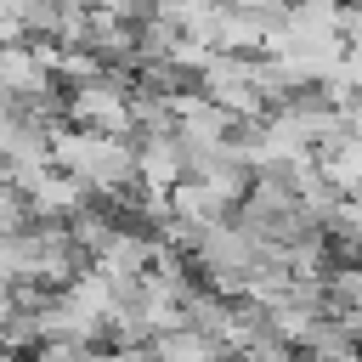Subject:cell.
Returning <instances> with one entry per match:
<instances>
[{
	"label": "cell",
	"mask_w": 362,
	"mask_h": 362,
	"mask_svg": "<svg viewBox=\"0 0 362 362\" xmlns=\"http://www.w3.org/2000/svg\"><path fill=\"white\" fill-rule=\"evenodd\" d=\"M130 68H102L96 79H79V85H62V119L68 124H85V130H107V136H130Z\"/></svg>",
	"instance_id": "obj_1"
},
{
	"label": "cell",
	"mask_w": 362,
	"mask_h": 362,
	"mask_svg": "<svg viewBox=\"0 0 362 362\" xmlns=\"http://www.w3.org/2000/svg\"><path fill=\"white\" fill-rule=\"evenodd\" d=\"M181 175H187V158H181L175 130L136 136V187H147V192H170Z\"/></svg>",
	"instance_id": "obj_2"
},
{
	"label": "cell",
	"mask_w": 362,
	"mask_h": 362,
	"mask_svg": "<svg viewBox=\"0 0 362 362\" xmlns=\"http://www.w3.org/2000/svg\"><path fill=\"white\" fill-rule=\"evenodd\" d=\"M79 204H90V187H85L79 175L57 170V164L28 187V209H34V221H68Z\"/></svg>",
	"instance_id": "obj_3"
},
{
	"label": "cell",
	"mask_w": 362,
	"mask_h": 362,
	"mask_svg": "<svg viewBox=\"0 0 362 362\" xmlns=\"http://www.w3.org/2000/svg\"><path fill=\"white\" fill-rule=\"evenodd\" d=\"M317 175H322L339 198H362V136L345 130L339 141L317 147Z\"/></svg>",
	"instance_id": "obj_4"
},
{
	"label": "cell",
	"mask_w": 362,
	"mask_h": 362,
	"mask_svg": "<svg viewBox=\"0 0 362 362\" xmlns=\"http://www.w3.org/2000/svg\"><path fill=\"white\" fill-rule=\"evenodd\" d=\"M215 356H221V351H215V339H209V334H198L192 322L147 339V362H215Z\"/></svg>",
	"instance_id": "obj_5"
},
{
	"label": "cell",
	"mask_w": 362,
	"mask_h": 362,
	"mask_svg": "<svg viewBox=\"0 0 362 362\" xmlns=\"http://www.w3.org/2000/svg\"><path fill=\"white\" fill-rule=\"evenodd\" d=\"M57 85H79V79H96L102 74V57L90 45H57V62H51Z\"/></svg>",
	"instance_id": "obj_6"
},
{
	"label": "cell",
	"mask_w": 362,
	"mask_h": 362,
	"mask_svg": "<svg viewBox=\"0 0 362 362\" xmlns=\"http://www.w3.org/2000/svg\"><path fill=\"white\" fill-rule=\"evenodd\" d=\"M28 226H34L28 192L11 187V181H0V238H17V232H28Z\"/></svg>",
	"instance_id": "obj_7"
},
{
	"label": "cell",
	"mask_w": 362,
	"mask_h": 362,
	"mask_svg": "<svg viewBox=\"0 0 362 362\" xmlns=\"http://www.w3.org/2000/svg\"><path fill=\"white\" fill-rule=\"evenodd\" d=\"M215 362H255V356H249V351H221Z\"/></svg>",
	"instance_id": "obj_8"
},
{
	"label": "cell",
	"mask_w": 362,
	"mask_h": 362,
	"mask_svg": "<svg viewBox=\"0 0 362 362\" xmlns=\"http://www.w3.org/2000/svg\"><path fill=\"white\" fill-rule=\"evenodd\" d=\"M11 311V283H0V317Z\"/></svg>",
	"instance_id": "obj_9"
},
{
	"label": "cell",
	"mask_w": 362,
	"mask_h": 362,
	"mask_svg": "<svg viewBox=\"0 0 362 362\" xmlns=\"http://www.w3.org/2000/svg\"><path fill=\"white\" fill-rule=\"evenodd\" d=\"M283 362H311V356H305V351H288V356H283Z\"/></svg>",
	"instance_id": "obj_10"
}]
</instances>
